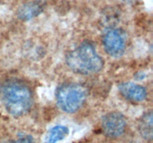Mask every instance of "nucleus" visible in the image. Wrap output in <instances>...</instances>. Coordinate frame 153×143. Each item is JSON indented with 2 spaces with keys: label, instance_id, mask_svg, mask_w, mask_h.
Returning a JSON list of instances; mask_svg holds the SVG:
<instances>
[{
  "label": "nucleus",
  "instance_id": "7",
  "mask_svg": "<svg viewBox=\"0 0 153 143\" xmlns=\"http://www.w3.org/2000/svg\"><path fill=\"white\" fill-rule=\"evenodd\" d=\"M45 2L43 0L29 1L21 6L18 10V17L22 20H30L43 12Z\"/></svg>",
  "mask_w": 153,
  "mask_h": 143
},
{
  "label": "nucleus",
  "instance_id": "4",
  "mask_svg": "<svg viewBox=\"0 0 153 143\" xmlns=\"http://www.w3.org/2000/svg\"><path fill=\"white\" fill-rule=\"evenodd\" d=\"M102 43L108 55L114 58L120 57L126 48V36L121 29L111 28L103 36Z\"/></svg>",
  "mask_w": 153,
  "mask_h": 143
},
{
  "label": "nucleus",
  "instance_id": "1",
  "mask_svg": "<svg viewBox=\"0 0 153 143\" xmlns=\"http://www.w3.org/2000/svg\"><path fill=\"white\" fill-rule=\"evenodd\" d=\"M0 98L7 113L14 117L28 113L34 102L31 88L18 79H8L1 83Z\"/></svg>",
  "mask_w": 153,
  "mask_h": 143
},
{
  "label": "nucleus",
  "instance_id": "11",
  "mask_svg": "<svg viewBox=\"0 0 153 143\" xmlns=\"http://www.w3.org/2000/svg\"><path fill=\"white\" fill-rule=\"evenodd\" d=\"M119 1H123V2H125V3H131L135 1L136 0H119Z\"/></svg>",
  "mask_w": 153,
  "mask_h": 143
},
{
  "label": "nucleus",
  "instance_id": "8",
  "mask_svg": "<svg viewBox=\"0 0 153 143\" xmlns=\"http://www.w3.org/2000/svg\"><path fill=\"white\" fill-rule=\"evenodd\" d=\"M70 133L67 127L64 125H55L48 130L44 137V143H58L62 141Z\"/></svg>",
  "mask_w": 153,
  "mask_h": 143
},
{
  "label": "nucleus",
  "instance_id": "9",
  "mask_svg": "<svg viewBox=\"0 0 153 143\" xmlns=\"http://www.w3.org/2000/svg\"><path fill=\"white\" fill-rule=\"evenodd\" d=\"M152 112L149 111L144 113L139 122V131L140 135L146 140H151L153 136Z\"/></svg>",
  "mask_w": 153,
  "mask_h": 143
},
{
  "label": "nucleus",
  "instance_id": "6",
  "mask_svg": "<svg viewBox=\"0 0 153 143\" xmlns=\"http://www.w3.org/2000/svg\"><path fill=\"white\" fill-rule=\"evenodd\" d=\"M121 95L131 102H141L144 101L147 95L146 89L141 85L131 82H124L118 86Z\"/></svg>",
  "mask_w": 153,
  "mask_h": 143
},
{
  "label": "nucleus",
  "instance_id": "3",
  "mask_svg": "<svg viewBox=\"0 0 153 143\" xmlns=\"http://www.w3.org/2000/svg\"><path fill=\"white\" fill-rule=\"evenodd\" d=\"M56 102L62 111L73 113L78 111L86 101L88 90L79 83H64L58 88Z\"/></svg>",
  "mask_w": 153,
  "mask_h": 143
},
{
  "label": "nucleus",
  "instance_id": "5",
  "mask_svg": "<svg viewBox=\"0 0 153 143\" xmlns=\"http://www.w3.org/2000/svg\"><path fill=\"white\" fill-rule=\"evenodd\" d=\"M102 127L106 136L111 138H117L125 132L126 120L122 113L111 112L102 117Z\"/></svg>",
  "mask_w": 153,
  "mask_h": 143
},
{
  "label": "nucleus",
  "instance_id": "2",
  "mask_svg": "<svg viewBox=\"0 0 153 143\" xmlns=\"http://www.w3.org/2000/svg\"><path fill=\"white\" fill-rule=\"evenodd\" d=\"M66 62L72 71L83 75L97 74L104 65L94 46L89 43H82L71 51L66 57Z\"/></svg>",
  "mask_w": 153,
  "mask_h": 143
},
{
  "label": "nucleus",
  "instance_id": "10",
  "mask_svg": "<svg viewBox=\"0 0 153 143\" xmlns=\"http://www.w3.org/2000/svg\"><path fill=\"white\" fill-rule=\"evenodd\" d=\"M5 143H35L34 140L31 136H22L20 137H18L17 139L10 141L7 142Z\"/></svg>",
  "mask_w": 153,
  "mask_h": 143
}]
</instances>
